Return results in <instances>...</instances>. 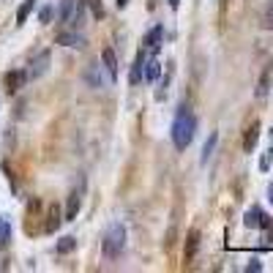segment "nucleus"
I'll list each match as a JSON object with an SVG mask.
<instances>
[{"instance_id":"f257e3e1","label":"nucleus","mask_w":273,"mask_h":273,"mask_svg":"<svg viewBox=\"0 0 273 273\" xmlns=\"http://www.w3.org/2000/svg\"><path fill=\"white\" fill-rule=\"evenodd\" d=\"M194 131H197L194 112H191L189 107H180L178 118H175V123H172V142H175V148L186 150L191 145V140H194Z\"/></svg>"},{"instance_id":"f03ea898","label":"nucleus","mask_w":273,"mask_h":273,"mask_svg":"<svg viewBox=\"0 0 273 273\" xmlns=\"http://www.w3.org/2000/svg\"><path fill=\"white\" fill-rule=\"evenodd\" d=\"M123 246H126V227L123 224H109L107 232H104V238H101V252L104 257H118L120 252H123Z\"/></svg>"},{"instance_id":"7ed1b4c3","label":"nucleus","mask_w":273,"mask_h":273,"mask_svg":"<svg viewBox=\"0 0 273 273\" xmlns=\"http://www.w3.org/2000/svg\"><path fill=\"white\" fill-rule=\"evenodd\" d=\"M25 82H28V71H6L3 74L6 93H17L19 87H25Z\"/></svg>"},{"instance_id":"20e7f679","label":"nucleus","mask_w":273,"mask_h":273,"mask_svg":"<svg viewBox=\"0 0 273 273\" xmlns=\"http://www.w3.org/2000/svg\"><path fill=\"white\" fill-rule=\"evenodd\" d=\"M197 248H199V230H197V227H191V230H189V235H186V248H183V262H186V265L194 262Z\"/></svg>"},{"instance_id":"39448f33","label":"nucleus","mask_w":273,"mask_h":273,"mask_svg":"<svg viewBox=\"0 0 273 273\" xmlns=\"http://www.w3.org/2000/svg\"><path fill=\"white\" fill-rule=\"evenodd\" d=\"M270 87H273V63H268V66L262 69L260 82H257V99H265V96L270 93Z\"/></svg>"},{"instance_id":"423d86ee","label":"nucleus","mask_w":273,"mask_h":273,"mask_svg":"<svg viewBox=\"0 0 273 273\" xmlns=\"http://www.w3.org/2000/svg\"><path fill=\"white\" fill-rule=\"evenodd\" d=\"M58 44L63 47H77V50H82V47L87 44L82 33H77V30H63V33H58V38H55Z\"/></svg>"},{"instance_id":"0eeeda50","label":"nucleus","mask_w":273,"mask_h":273,"mask_svg":"<svg viewBox=\"0 0 273 273\" xmlns=\"http://www.w3.org/2000/svg\"><path fill=\"white\" fill-rule=\"evenodd\" d=\"M79 0H63L60 3V22H66V25H74L79 19V9H77Z\"/></svg>"},{"instance_id":"6e6552de","label":"nucleus","mask_w":273,"mask_h":273,"mask_svg":"<svg viewBox=\"0 0 273 273\" xmlns=\"http://www.w3.org/2000/svg\"><path fill=\"white\" fill-rule=\"evenodd\" d=\"M47 69H50V52H47V50H41V52H38L36 58H33V63H30L28 79H30V77H41Z\"/></svg>"},{"instance_id":"1a4fd4ad","label":"nucleus","mask_w":273,"mask_h":273,"mask_svg":"<svg viewBox=\"0 0 273 273\" xmlns=\"http://www.w3.org/2000/svg\"><path fill=\"white\" fill-rule=\"evenodd\" d=\"M60 221H63V216H60V208L58 205H50L44 211V232H55L60 227Z\"/></svg>"},{"instance_id":"9d476101","label":"nucleus","mask_w":273,"mask_h":273,"mask_svg":"<svg viewBox=\"0 0 273 273\" xmlns=\"http://www.w3.org/2000/svg\"><path fill=\"white\" fill-rule=\"evenodd\" d=\"M79 202H82L79 191H71L69 199H66V211H63V221H74V219H77V213H79Z\"/></svg>"},{"instance_id":"9b49d317","label":"nucleus","mask_w":273,"mask_h":273,"mask_svg":"<svg viewBox=\"0 0 273 273\" xmlns=\"http://www.w3.org/2000/svg\"><path fill=\"white\" fill-rule=\"evenodd\" d=\"M257 140H260V123L254 120V123L246 128V134H243V150L246 153H252V150L257 148Z\"/></svg>"},{"instance_id":"f8f14e48","label":"nucleus","mask_w":273,"mask_h":273,"mask_svg":"<svg viewBox=\"0 0 273 273\" xmlns=\"http://www.w3.org/2000/svg\"><path fill=\"white\" fill-rule=\"evenodd\" d=\"M162 36H164V28L156 25V28H150L148 33H145V41H142V44H145L148 50H156L158 52V47H162Z\"/></svg>"},{"instance_id":"ddd939ff","label":"nucleus","mask_w":273,"mask_h":273,"mask_svg":"<svg viewBox=\"0 0 273 273\" xmlns=\"http://www.w3.org/2000/svg\"><path fill=\"white\" fill-rule=\"evenodd\" d=\"M101 60H104V69H107V74L112 77V82H115V77H118V58H115V52H112L109 47L101 52Z\"/></svg>"},{"instance_id":"4468645a","label":"nucleus","mask_w":273,"mask_h":273,"mask_svg":"<svg viewBox=\"0 0 273 273\" xmlns=\"http://www.w3.org/2000/svg\"><path fill=\"white\" fill-rule=\"evenodd\" d=\"M142 71H145V52H140L134 58V66H131V74H128V79H131V85H136L142 79Z\"/></svg>"},{"instance_id":"2eb2a0df","label":"nucleus","mask_w":273,"mask_h":273,"mask_svg":"<svg viewBox=\"0 0 273 273\" xmlns=\"http://www.w3.org/2000/svg\"><path fill=\"white\" fill-rule=\"evenodd\" d=\"M148 79V82H156L158 77H162V63H158L156 58H150V60H145V74H142Z\"/></svg>"},{"instance_id":"dca6fc26","label":"nucleus","mask_w":273,"mask_h":273,"mask_svg":"<svg viewBox=\"0 0 273 273\" xmlns=\"http://www.w3.org/2000/svg\"><path fill=\"white\" fill-rule=\"evenodd\" d=\"M262 219H265V213L260 211V208H252V211L243 216V224H246V227H252V230H257L262 224Z\"/></svg>"},{"instance_id":"f3484780","label":"nucleus","mask_w":273,"mask_h":273,"mask_svg":"<svg viewBox=\"0 0 273 273\" xmlns=\"http://www.w3.org/2000/svg\"><path fill=\"white\" fill-rule=\"evenodd\" d=\"M33 6H36V0H25V3L17 9V25H25V19L30 17V11H33Z\"/></svg>"},{"instance_id":"a211bd4d","label":"nucleus","mask_w":273,"mask_h":273,"mask_svg":"<svg viewBox=\"0 0 273 273\" xmlns=\"http://www.w3.org/2000/svg\"><path fill=\"white\" fill-rule=\"evenodd\" d=\"M216 142H219V134H211V136H208V142H205V148H202V162H208V158L213 156Z\"/></svg>"},{"instance_id":"6ab92c4d","label":"nucleus","mask_w":273,"mask_h":273,"mask_svg":"<svg viewBox=\"0 0 273 273\" xmlns=\"http://www.w3.org/2000/svg\"><path fill=\"white\" fill-rule=\"evenodd\" d=\"M85 6L93 11V19H104V6H101V0H85Z\"/></svg>"},{"instance_id":"aec40b11","label":"nucleus","mask_w":273,"mask_h":273,"mask_svg":"<svg viewBox=\"0 0 273 273\" xmlns=\"http://www.w3.org/2000/svg\"><path fill=\"white\" fill-rule=\"evenodd\" d=\"M74 246H77V240L71 238V235H69V238H60L58 252H60V254H69V252H74Z\"/></svg>"},{"instance_id":"412c9836","label":"nucleus","mask_w":273,"mask_h":273,"mask_svg":"<svg viewBox=\"0 0 273 273\" xmlns=\"http://www.w3.org/2000/svg\"><path fill=\"white\" fill-rule=\"evenodd\" d=\"M260 227H262V232H265V243H270V240H273V221L268 219V216H265Z\"/></svg>"},{"instance_id":"4be33fe9","label":"nucleus","mask_w":273,"mask_h":273,"mask_svg":"<svg viewBox=\"0 0 273 273\" xmlns=\"http://www.w3.org/2000/svg\"><path fill=\"white\" fill-rule=\"evenodd\" d=\"M262 25L268 30H273V0L268 3V9H265V14H262Z\"/></svg>"},{"instance_id":"5701e85b","label":"nucleus","mask_w":273,"mask_h":273,"mask_svg":"<svg viewBox=\"0 0 273 273\" xmlns=\"http://www.w3.org/2000/svg\"><path fill=\"white\" fill-rule=\"evenodd\" d=\"M52 14H55V9H52V6H44V9L38 11V19H41L44 25H50V22H52Z\"/></svg>"},{"instance_id":"b1692460","label":"nucleus","mask_w":273,"mask_h":273,"mask_svg":"<svg viewBox=\"0 0 273 273\" xmlns=\"http://www.w3.org/2000/svg\"><path fill=\"white\" fill-rule=\"evenodd\" d=\"M270 162H273V148H270L268 153H265V156L260 158V170H262V172H268V170H270Z\"/></svg>"},{"instance_id":"393cba45","label":"nucleus","mask_w":273,"mask_h":273,"mask_svg":"<svg viewBox=\"0 0 273 273\" xmlns=\"http://www.w3.org/2000/svg\"><path fill=\"white\" fill-rule=\"evenodd\" d=\"M85 79H87V82H93V87H101V79H99V74H96V69H87Z\"/></svg>"},{"instance_id":"a878e982","label":"nucleus","mask_w":273,"mask_h":273,"mask_svg":"<svg viewBox=\"0 0 273 273\" xmlns=\"http://www.w3.org/2000/svg\"><path fill=\"white\" fill-rule=\"evenodd\" d=\"M9 235H11V227H9V221H0V240H9Z\"/></svg>"},{"instance_id":"bb28decb","label":"nucleus","mask_w":273,"mask_h":273,"mask_svg":"<svg viewBox=\"0 0 273 273\" xmlns=\"http://www.w3.org/2000/svg\"><path fill=\"white\" fill-rule=\"evenodd\" d=\"M246 270H248V273H260V270H262V265H260V260H248V265H246Z\"/></svg>"},{"instance_id":"cd10ccee","label":"nucleus","mask_w":273,"mask_h":273,"mask_svg":"<svg viewBox=\"0 0 273 273\" xmlns=\"http://www.w3.org/2000/svg\"><path fill=\"white\" fill-rule=\"evenodd\" d=\"M128 6V0H118V9H126Z\"/></svg>"},{"instance_id":"c85d7f7f","label":"nucleus","mask_w":273,"mask_h":273,"mask_svg":"<svg viewBox=\"0 0 273 273\" xmlns=\"http://www.w3.org/2000/svg\"><path fill=\"white\" fill-rule=\"evenodd\" d=\"M170 6H172V9H178V6H180V0H170Z\"/></svg>"},{"instance_id":"c756f323","label":"nucleus","mask_w":273,"mask_h":273,"mask_svg":"<svg viewBox=\"0 0 273 273\" xmlns=\"http://www.w3.org/2000/svg\"><path fill=\"white\" fill-rule=\"evenodd\" d=\"M268 194H270V202H273V183H270V189H268Z\"/></svg>"},{"instance_id":"7c9ffc66","label":"nucleus","mask_w":273,"mask_h":273,"mask_svg":"<svg viewBox=\"0 0 273 273\" xmlns=\"http://www.w3.org/2000/svg\"><path fill=\"white\" fill-rule=\"evenodd\" d=\"M270 148H273V131H270Z\"/></svg>"}]
</instances>
